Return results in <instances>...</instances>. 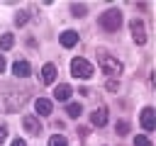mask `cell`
I'll list each match as a JSON object with an SVG mask.
<instances>
[{
    "instance_id": "obj_1",
    "label": "cell",
    "mask_w": 156,
    "mask_h": 146,
    "mask_svg": "<svg viewBox=\"0 0 156 146\" xmlns=\"http://www.w3.org/2000/svg\"><path fill=\"white\" fill-rule=\"evenodd\" d=\"M98 63H100V68L105 71V75H119L122 73V63L112 56V54H107V51H98Z\"/></svg>"
},
{
    "instance_id": "obj_2",
    "label": "cell",
    "mask_w": 156,
    "mask_h": 146,
    "mask_svg": "<svg viewBox=\"0 0 156 146\" xmlns=\"http://www.w3.org/2000/svg\"><path fill=\"white\" fill-rule=\"evenodd\" d=\"M100 27L107 29V32H117V29L122 27V12H119L117 7L105 10V12L100 15Z\"/></svg>"
},
{
    "instance_id": "obj_3",
    "label": "cell",
    "mask_w": 156,
    "mask_h": 146,
    "mask_svg": "<svg viewBox=\"0 0 156 146\" xmlns=\"http://www.w3.org/2000/svg\"><path fill=\"white\" fill-rule=\"evenodd\" d=\"M71 75L73 78H80V80H88L93 75V66L85 58H73L71 61Z\"/></svg>"
},
{
    "instance_id": "obj_4",
    "label": "cell",
    "mask_w": 156,
    "mask_h": 146,
    "mask_svg": "<svg viewBox=\"0 0 156 146\" xmlns=\"http://www.w3.org/2000/svg\"><path fill=\"white\" fill-rule=\"evenodd\" d=\"M132 36L139 46L146 44V29H144V22L141 19H132Z\"/></svg>"
},
{
    "instance_id": "obj_5",
    "label": "cell",
    "mask_w": 156,
    "mask_h": 146,
    "mask_svg": "<svg viewBox=\"0 0 156 146\" xmlns=\"http://www.w3.org/2000/svg\"><path fill=\"white\" fill-rule=\"evenodd\" d=\"M22 127H24L27 134H32V136H39V131H41V122H39L37 117H32V114L22 117Z\"/></svg>"
},
{
    "instance_id": "obj_6",
    "label": "cell",
    "mask_w": 156,
    "mask_h": 146,
    "mask_svg": "<svg viewBox=\"0 0 156 146\" xmlns=\"http://www.w3.org/2000/svg\"><path fill=\"white\" fill-rule=\"evenodd\" d=\"M141 127H144L146 131H154V129H156V114H154L151 107H144V109H141Z\"/></svg>"
},
{
    "instance_id": "obj_7",
    "label": "cell",
    "mask_w": 156,
    "mask_h": 146,
    "mask_svg": "<svg viewBox=\"0 0 156 146\" xmlns=\"http://www.w3.org/2000/svg\"><path fill=\"white\" fill-rule=\"evenodd\" d=\"M12 73H15L17 78H27V75L32 73V66H29V61H24V58H17V61L12 63Z\"/></svg>"
},
{
    "instance_id": "obj_8",
    "label": "cell",
    "mask_w": 156,
    "mask_h": 146,
    "mask_svg": "<svg viewBox=\"0 0 156 146\" xmlns=\"http://www.w3.org/2000/svg\"><path fill=\"white\" fill-rule=\"evenodd\" d=\"M54 80H56V66L54 63H46L41 68V83L44 85H54Z\"/></svg>"
},
{
    "instance_id": "obj_9",
    "label": "cell",
    "mask_w": 156,
    "mask_h": 146,
    "mask_svg": "<svg viewBox=\"0 0 156 146\" xmlns=\"http://www.w3.org/2000/svg\"><path fill=\"white\" fill-rule=\"evenodd\" d=\"M34 109H37V114H41V117H49V114H51V109H54V105H51V100L39 97V100L34 102Z\"/></svg>"
},
{
    "instance_id": "obj_10",
    "label": "cell",
    "mask_w": 156,
    "mask_h": 146,
    "mask_svg": "<svg viewBox=\"0 0 156 146\" xmlns=\"http://www.w3.org/2000/svg\"><path fill=\"white\" fill-rule=\"evenodd\" d=\"M58 39H61V44H63L66 49H71V46H76V44H78V32H73V29H66V32H63Z\"/></svg>"
},
{
    "instance_id": "obj_11",
    "label": "cell",
    "mask_w": 156,
    "mask_h": 146,
    "mask_svg": "<svg viewBox=\"0 0 156 146\" xmlns=\"http://www.w3.org/2000/svg\"><path fill=\"white\" fill-rule=\"evenodd\" d=\"M54 97H56L58 102H66V100L71 97V85H66V83H58V85L54 88Z\"/></svg>"
},
{
    "instance_id": "obj_12",
    "label": "cell",
    "mask_w": 156,
    "mask_h": 146,
    "mask_svg": "<svg viewBox=\"0 0 156 146\" xmlns=\"http://www.w3.org/2000/svg\"><path fill=\"white\" fill-rule=\"evenodd\" d=\"M90 122H93L95 127H105V124H107V109H105V107L95 109V112L90 114Z\"/></svg>"
},
{
    "instance_id": "obj_13",
    "label": "cell",
    "mask_w": 156,
    "mask_h": 146,
    "mask_svg": "<svg viewBox=\"0 0 156 146\" xmlns=\"http://www.w3.org/2000/svg\"><path fill=\"white\" fill-rule=\"evenodd\" d=\"M12 44H15V36H12L10 32L0 36V46H2V51H7V49H12Z\"/></svg>"
},
{
    "instance_id": "obj_14",
    "label": "cell",
    "mask_w": 156,
    "mask_h": 146,
    "mask_svg": "<svg viewBox=\"0 0 156 146\" xmlns=\"http://www.w3.org/2000/svg\"><path fill=\"white\" fill-rule=\"evenodd\" d=\"M49 146H68V139H66L63 134H54V136L49 139Z\"/></svg>"
},
{
    "instance_id": "obj_15",
    "label": "cell",
    "mask_w": 156,
    "mask_h": 146,
    "mask_svg": "<svg viewBox=\"0 0 156 146\" xmlns=\"http://www.w3.org/2000/svg\"><path fill=\"white\" fill-rule=\"evenodd\" d=\"M66 112H68L71 117H80V112H83V107H80L78 102H71V105L66 107Z\"/></svg>"
},
{
    "instance_id": "obj_16",
    "label": "cell",
    "mask_w": 156,
    "mask_h": 146,
    "mask_svg": "<svg viewBox=\"0 0 156 146\" xmlns=\"http://www.w3.org/2000/svg\"><path fill=\"white\" fill-rule=\"evenodd\" d=\"M71 12H73L76 17H83V15L88 12V7H85V5H71Z\"/></svg>"
},
{
    "instance_id": "obj_17",
    "label": "cell",
    "mask_w": 156,
    "mask_h": 146,
    "mask_svg": "<svg viewBox=\"0 0 156 146\" xmlns=\"http://www.w3.org/2000/svg\"><path fill=\"white\" fill-rule=\"evenodd\" d=\"M115 129H117V134H119V136H124V134L129 131V122H124V119H122V122H117V127H115Z\"/></svg>"
},
{
    "instance_id": "obj_18",
    "label": "cell",
    "mask_w": 156,
    "mask_h": 146,
    "mask_svg": "<svg viewBox=\"0 0 156 146\" xmlns=\"http://www.w3.org/2000/svg\"><path fill=\"white\" fill-rule=\"evenodd\" d=\"M15 24H17V27L27 24V12H17V15H15Z\"/></svg>"
},
{
    "instance_id": "obj_19",
    "label": "cell",
    "mask_w": 156,
    "mask_h": 146,
    "mask_svg": "<svg viewBox=\"0 0 156 146\" xmlns=\"http://www.w3.org/2000/svg\"><path fill=\"white\" fill-rule=\"evenodd\" d=\"M134 146H151L149 136H134Z\"/></svg>"
},
{
    "instance_id": "obj_20",
    "label": "cell",
    "mask_w": 156,
    "mask_h": 146,
    "mask_svg": "<svg viewBox=\"0 0 156 146\" xmlns=\"http://www.w3.org/2000/svg\"><path fill=\"white\" fill-rule=\"evenodd\" d=\"M5 139H7V129H5L2 124H0V146L5 144Z\"/></svg>"
},
{
    "instance_id": "obj_21",
    "label": "cell",
    "mask_w": 156,
    "mask_h": 146,
    "mask_svg": "<svg viewBox=\"0 0 156 146\" xmlns=\"http://www.w3.org/2000/svg\"><path fill=\"white\" fill-rule=\"evenodd\" d=\"M12 146H27V144H24V139H15V141H12Z\"/></svg>"
},
{
    "instance_id": "obj_22",
    "label": "cell",
    "mask_w": 156,
    "mask_h": 146,
    "mask_svg": "<svg viewBox=\"0 0 156 146\" xmlns=\"http://www.w3.org/2000/svg\"><path fill=\"white\" fill-rule=\"evenodd\" d=\"M2 71H5V58L0 56V73H2Z\"/></svg>"
}]
</instances>
